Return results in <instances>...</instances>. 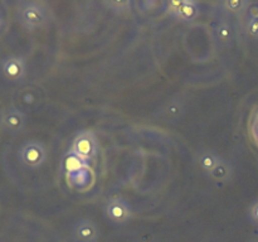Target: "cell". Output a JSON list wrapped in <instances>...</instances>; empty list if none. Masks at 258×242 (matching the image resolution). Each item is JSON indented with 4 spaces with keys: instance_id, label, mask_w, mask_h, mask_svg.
Here are the masks:
<instances>
[{
    "instance_id": "obj_7",
    "label": "cell",
    "mask_w": 258,
    "mask_h": 242,
    "mask_svg": "<svg viewBox=\"0 0 258 242\" xmlns=\"http://www.w3.org/2000/svg\"><path fill=\"white\" fill-rule=\"evenodd\" d=\"M75 242H97L100 238V228L92 219L82 218L72 228Z\"/></svg>"
},
{
    "instance_id": "obj_18",
    "label": "cell",
    "mask_w": 258,
    "mask_h": 242,
    "mask_svg": "<svg viewBox=\"0 0 258 242\" xmlns=\"http://www.w3.org/2000/svg\"><path fill=\"white\" fill-rule=\"evenodd\" d=\"M106 5L115 10V12H123V10L131 7V2H118V0H115V2H107Z\"/></svg>"
},
{
    "instance_id": "obj_8",
    "label": "cell",
    "mask_w": 258,
    "mask_h": 242,
    "mask_svg": "<svg viewBox=\"0 0 258 242\" xmlns=\"http://www.w3.org/2000/svg\"><path fill=\"white\" fill-rule=\"evenodd\" d=\"M25 124H27V117L20 108L13 106V107H8L3 113L2 125L8 133H22L23 129L25 128Z\"/></svg>"
},
{
    "instance_id": "obj_6",
    "label": "cell",
    "mask_w": 258,
    "mask_h": 242,
    "mask_svg": "<svg viewBox=\"0 0 258 242\" xmlns=\"http://www.w3.org/2000/svg\"><path fill=\"white\" fill-rule=\"evenodd\" d=\"M0 70L3 76L12 82H20L27 75V65L22 57L9 55L5 57L0 63Z\"/></svg>"
},
{
    "instance_id": "obj_5",
    "label": "cell",
    "mask_w": 258,
    "mask_h": 242,
    "mask_svg": "<svg viewBox=\"0 0 258 242\" xmlns=\"http://www.w3.org/2000/svg\"><path fill=\"white\" fill-rule=\"evenodd\" d=\"M105 214L106 218L116 226L126 224L133 217V212H131L127 202L123 201L122 198H118V197L111 198L106 202Z\"/></svg>"
},
{
    "instance_id": "obj_13",
    "label": "cell",
    "mask_w": 258,
    "mask_h": 242,
    "mask_svg": "<svg viewBox=\"0 0 258 242\" xmlns=\"http://www.w3.org/2000/svg\"><path fill=\"white\" fill-rule=\"evenodd\" d=\"M19 101L25 107H34L39 103V93L35 88L25 87L20 91Z\"/></svg>"
},
{
    "instance_id": "obj_22",
    "label": "cell",
    "mask_w": 258,
    "mask_h": 242,
    "mask_svg": "<svg viewBox=\"0 0 258 242\" xmlns=\"http://www.w3.org/2000/svg\"><path fill=\"white\" fill-rule=\"evenodd\" d=\"M252 242H258V234H256V236L252 238Z\"/></svg>"
},
{
    "instance_id": "obj_12",
    "label": "cell",
    "mask_w": 258,
    "mask_h": 242,
    "mask_svg": "<svg viewBox=\"0 0 258 242\" xmlns=\"http://www.w3.org/2000/svg\"><path fill=\"white\" fill-rule=\"evenodd\" d=\"M184 112V103L180 100H170L163 108V115L168 120H176Z\"/></svg>"
},
{
    "instance_id": "obj_3",
    "label": "cell",
    "mask_w": 258,
    "mask_h": 242,
    "mask_svg": "<svg viewBox=\"0 0 258 242\" xmlns=\"http://www.w3.org/2000/svg\"><path fill=\"white\" fill-rule=\"evenodd\" d=\"M18 158L20 163L27 168H39L47 160V150L42 143L30 140L20 146Z\"/></svg>"
},
{
    "instance_id": "obj_16",
    "label": "cell",
    "mask_w": 258,
    "mask_h": 242,
    "mask_svg": "<svg viewBox=\"0 0 258 242\" xmlns=\"http://www.w3.org/2000/svg\"><path fill=\"white\" fill-rule=\"evenodd\" d=\"M216 34L217 38L219 39V42L227 44L232 40V27L229 25V23L227 22H221L218 23V25L216 27Z\"/></svg>"
},
{
    "instance_id": "obj_9",
    "label": "cell",
    "mask_w": 258,
    "mask_h": 242,
    "mask_svg": "<svg viewBox=\"0 0 258 242\" xmlns=\"http://www.w3.org/2000/svg\"><path fill=\"white\" fill-rule=\"evenodd\" d=\"M222 159L219 158L218 154L213 150H209V149H203L198 153L197 156V163H198L199 168L204 171V173L211 174L213 171V169L216 168L219 164Z\"/></svg>"
},
{
    "instance_id": "obj_11",
    "label": "cell",
    "mask_w": 258,
    "mask_h": 242,
    "mask_svg": "<svg viewBox=\"0 0 258 242\" xmlns=\"http://www.w3.org/2000/svg\"><path fill=\"white\" fill-rule=\"evenodd\" d=\"M88 168H90V165H88L87 161L82 160V159L78 158L77 155H75L72 153H68L64 156V159H63V169L67 173V175L68 174L76 173V171H80Z\"/></svg>"
},
{
    "instance_id": "obj_19",
    "label": "cell",
    "mask_w": 258,
    "mask_h": 242,
    "mask_svg": "<svg viewBox=\"0 0 258 242\" xmlns=\"http://www.w3.org/2000/svg\"><path fill=\"white\" fill-rule=\"evenodd\" d=\"M246 30L251 37L258 38V23L254 19H248L246 23Z\"/></svg>"
},
{
    "instance_id": "obj_17",
    "label": "cell",
    "mask_w": 258,
    "mask_h": 242,
    "mask_svg": "<svg viewBox=\"0 0 258 242\" xmlns=\"http://www.w3.org/2000/svg\"><path fill=\"white\" fill-rule=\"evenodd\" d=\"M248 218L252 224L258 227V198L252 202V204L248 208Z\"/></svg>"
},
{
    "instance_id": "obj_20",
    "label": "cell",
    "mask_w": 258,
    "mask_h": 242,
    "mask_svg": "<svg viewBox=\"0 0 258 242\" xmlns=\"http://www.w3.org/2000/svg\"><path fill=\"white\" fill-rule=\"evenodd\" d=\"M248 13V19H257L258 18V4H251V7L247 10Z\"/></svg>"
},
{
    "instance_id": "obj_4",
    "label": "cell",
    "mask_w": 258,
    "mask_h": 242,
    "mask_svg": "<svg viewBox=\"0 0 258 242\" xmlns=\"http://www.w3.org/2000/svg\"><path fill=\"white\" fill-rule=\"evenodd\" d=\"M164 10L181 22H193L199 14L198 4L193 0H169L164 3Z\"/></svg>"
},
{
    "instance_id": "obj_15",
    "label": "cell",
    "mask_w": 258,
    "mask_h": 242,
    "mask_svg": "<svg viewBox=\"0 0 258 242\" xmlns=\"http://www.w3.org/2000/svg\"><path fill=\"white\" fill-rule=\"evenodd\" d=\"M90 171L91 169H83V170L76 171V173L68 174V180L72 186L78 187V188H82V187L88 186V182H90Z\"/></svg>"
},
{
    "instance_id": "obj_23",
    "label": "cell",
    "mask_w": 258,
    "mask_h": 242,
    "mask_svg": "<svg viewBox=\"0 0 258 242\" xmlns=\"http://www.w3.org/2000/svg\"><path fill=\"white\" fill-rule=\"evenodd\" d=\"M254 20H257V23H258V18H257V19H254Z\"/></svg>"
},
{
    "instance_id": "obj_10",
    "label": "cell",
    "mask_w": 258,
    "mask_h": 242,
    "mask_svg": "<svg viewBox=\"0 0 258 242\" xmlns=\"http://www.w3.org/2000/svg\"><path fill=\"white\" fill-rule=\"evenodd\" d=\"M232 174H233V168H232V165L228 161L222 159V160L219 161L218 165H217L216 168L213 169V171L209 174V176H211V179H213L214 182H217V183H227V182L232 178Z\"/></svg>"
},
{
    "instance_id": "obj_14",
    "label": "cell",
    "mask_w": 258,
    "mask_h": 242,
    "mask_svg": "<svg viewBox=\"0 0 258 242\" xmlns=\"http://www.w3.org/2000/svg\"><path fill=\"white\" fill-rule=\"evenodd\" d=\"M222 7L224 8L226 12L231 13V14L241 15L248 10V8L251 7V3L247 2V0H227V2L222 3Z\"/></svg>"
},
{
    "instance_id": "obj_21",
    "label": "cell",
    "mask_w": 258,
    "mask_h": 242,
    "mask_svg": "<svg viewBox=\"0 0 258 242\" xmlns=\"http://www.w3.org/2000/svg\"><path fill=\"white\" fill-rule=\"evenodd\" d=\"M3 28H4V20H3V18L0 17V32L3 30Z\"/></svg>"
},
{
    "instance_id": "obj_1",
    "label": "cell",
    "mask_w": 258,
    "mask_h": 242,
    "mask_svg": "<svg viewBox=\"0 0 258 242\" xmlns=\"http://www.w3.org/2000/svg\"><path fill=\"white\" fill-rule=\"evenodd\" d=\"M18 19L27 29H38L48 23L47 12L37 3H23L18 10Z\"/></svg>"
},
{
    "instance_id": "obj_2",
    "label": "cell",
    "mask_w": 258,
    "mask_h": 242,
    "mask_svg": "<svg viewBox=\"0 0 258 242\" xmlns=\"http://www.w3.org/2000/svg\"><path fill=\"white\" fill-rule=\"evenodd\" d=\"M70 153L75 154L85 161H91L98 153V141L92 131H81L72 141Z\"/></svg>"
}]
</instances>
